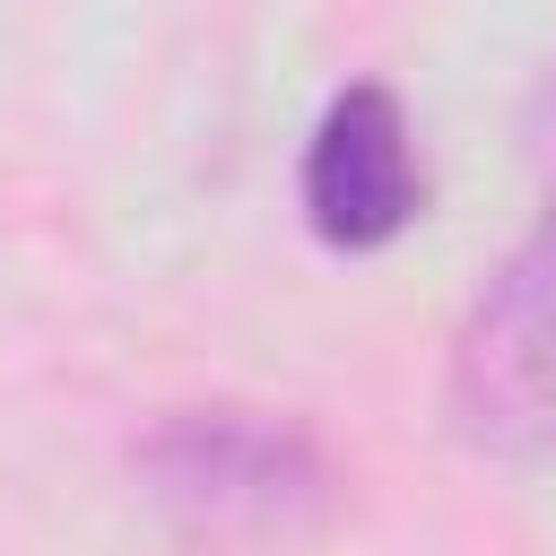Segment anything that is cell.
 Masks as SVG:
<instances>
[{"label":"cell","instance_id":"obj_1","mask_svg":"<svg viewBox=\"0 0 556 556\" xmlns=\"http://www.w3.org/2000/svg\"><path fill=\"white\" fill-rule=\"evenodd\" d=\"M130 469H139L148 504L165 513V530H182L191 547H217V556L287 547L339 504V469H330L321 434L304 417L243 408V400L165 408L130 443Z\"/></svg>","mask_w":556,"mask_h":556},{"label":"cell","instance_id":"obj_2","mask_svg":"<svg viewBox=\"0 0 556 556\" xmlns=\"http://www.w3.org/2000/svg\"><path fill=\"white\" fill-rule=\"evenodd\" d=\"M452 426L504 460L556 452V165L539 226L504 252L452 339Z\"/></svg>","mask_w":556,"mask_h":556},{"label":"cell","instance_id":"obj_3","mask_svg":"<svg viewBox=\"0 0 556 556\" xmlns=\"http://www.w3.org/2000/svg\"><path fill=\"white\" fill-rule=\"evenodd\" d=\"M304 226L330 252H382L417 226L426 208V165H417V130L408 104L382 78H356L321 104L313 139H304V174H295Z\"/></svg>","mask_w":556,"mask_h":556}]
</instances>
